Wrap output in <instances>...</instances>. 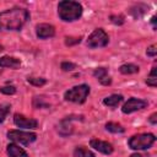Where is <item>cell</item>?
<instances>
[{
  "label": "cell",
  "instance_id": "obj_8",
  "mask_svg": "<svg viewBox=\"0 0 157 157\" xmlns=\"http://www.w3.org/2000/svg\"><path fill=\"white\" fill-rule=\"evenodd\" d=\"M13 123L16 126L22 128V129H37L38 128V121L33 118H27L22 114H15L13 115Z\"/></svg>",
  "mask_w": 157,
  "mask_h": 157
},
{
  "label": "cell",
  "instance_id": "obj_9",
  "mask_svg": "<svg viewBox=\"0 0 157 157\" xmlns=\"http://www.w3.org/2000/svg\"><path fill=\"white\" fill-rule=\"evenodd\" d=\"M36 34L39 39H47L55 34V28L49 23H39L36 26Z\"/></svg>",
  "mask_w": 157,
  "mask_h": 157
},
{
  "label": "cell",
  "instance_id": "obj_24",
  "mask_svg": "<svg viewBox=\"0 0 157 157\" xmlns=\"http://www.w3.org/2000/svg\"><path fill=\"white\" fill-rule=\"evenodd\" d=\"M75 67H76V65H75L74 63H69V61L61 63V69H63L64 71H72Z\"/></svg>",
  "mask_w": 157,
  "mask_h": 157
},
{
  "label": "cell",
  "instance_id": "obj_27",
  "mask_svg": "<svg viewBox=\"0 0 157 157\" xmlns=\"http://www.w3.org/2000/svg\"><path fill=\"white\" fill-rule=\"evenodd\" d=\"M37 101H39L38 104H34L36 108H43V107H48V103H44L43 102V97H34Z\"/></svg>",
  "mask_w": 157,
  "mask_h": 157
},
{
  "label": "cell",
  "instance_id": "obj_26",
  "mask_svg": "<svg viewBox=\"0 0 157 157\" xmlns=\"http://www.w3.org/2000/svg\"><path fill=\"white\" fill-rule=\"evenodd\" d=\"M147 55L148 56H156V54H157V45L156 44H152L151 47H148L147 48Z\"/></svg>",
  "mask_w": 157,
  "mask_h": 157
},
{
  "label": "cell",
  "instance_id": "obj_4",
  "mask_svg": "<svg viewBox=\"0 0 157 157\" xmlns=\"http://www.w3.org/2000/svg\"><path fill=\"white\" fill-rule=\"evenodd\" d=\"M156 141L153 134H139L134 135L129 140V147L132 150H146L150 148Z\"/></svg>",
  "mask_w": 157,
  "mask_h": 157
},
{
  "label": "cell",
  "instance_id": "obj_10",
  "mask_svg": "<svg viewBox=\"0 0 157 157\" xmlns=\"http://www.w3.org/2000/svg\"><path fill=\"white\" fill-rule=\"evenodd\" d=\"M90 145H91V147H93L94 150H97L98 152L104 153V155H110L113 152V146L107 141H102V140H98V139H92L90 141Z\"/></svg>",
  "mask_w": 157,
  "mask_h": 157
},
{
  "label": "cell",
  "instance_id": "obj_32",
  "mask_svg": "<svg viewBox=\"0 0 157 157\" xmlns=\"http://www.w3.org/2000/svg\"><path fill=\"white\" fill-rule=\"evenodd\" d=\"M2 49H4V48H2V45H0V52H2Z\"/></svg>",
  "mask_w": 157,
  "mask_h": 157
},
{
  "label": "cell",
  "instance_id": "obj_15",
  "mask_svg": "<svg viewBox=\"0 0 157 157\" xmlns=\"http://www.w3.org/2000/svg\"><path fill=\"white\" fill-rule=\"evenodd\" d=\"M120 102H123V96L121 94H112V96L105 97L103 99V104L104 105H108V107H112V108L118 107V104Z\"/></svg>",
  "mask_w": 157,
  "mask_h": 157
},
{
  "label": "cell",
  "instance_id": "obj_22",
  "mask_svg": "<svg viewBox=\"0 0 157 157\" xmlns=\"http://www.w3.org/2000/svg\"><path fill=\"white\" fill-rule=\"evenodd\" d=\"M10 112V105H0V123H2Z\"/></svg>",
  "mask_w": 157,
  "mask_h": 157
},
{
  "label": "cell",
  "instance_id": "obj_3",
  "mask_svg": "<svg viewBox=\"0 0 157 157\" xmlns=\"http://www.w3.org/2000/svg\"><path fill=\"white\" fill-rule=\"evenodd\" d=\"M90 93V86L87 85H78L75 86L72 88H70L69 91L65 92L64 98L67 102H72V103H83L87 98Z\"/></svg>",
  "mask_w": 157,
  "mask_h": 157
},
{
  "label": "cell",
  "instance_id": "obj_13",
  "mask_svg": "<svg viewBox=\"0 0 157 157\" xmlns=\"http://www.w3.org/2000/svg\"><path fill=\"white\" fill-rule=\"evenodd\" d=\"M7 155L9 157H28L27 152L15 144H10L7 146Z\"/></svg>",
  "mask_w": 157,
  "mask_h": 157
},
{
  "label": "cell",
  "instance_id": "obj_21",
  "mask_svg": "<svg viewBox=\"0 0 157 157\" xmlns=\"http://www.w3.org/2000/svg\"><path fill=\"white\" fill-rule=\"evenodd\" d=\"M27 81L31 83V85H33V86H43L45 82H47V80L45 78H43V77H28L27 78Z\"/></svg>",
  "mask_w": 157,
  "mask_h": 157
},
{
  "label": "cell",
  "instance_id": "obj_17",
  "mask_svg": "<svg viewBox=\"0 0 157 157\" xmlns=\"http://www.w3.org/2000/svg\"><path fill=\"white\" fill-rule=\"evenodd\" d=\"M74 156H75V157H96L92 151H90L88 148L82 147V146L76 147V148L74 150Z\"/></svg>",
  "mask_w": 157,
  "mask_h": 157
},
{
  "label": "cell",
  "instance_id": "obj_11",
  "mask_svg": "<svg viewBox=\"0 0 157 157\" xmlns=\"http://www.w3.org/2000/svg\"><path fill=\"white\" fill-rule=\"evenodd\" d=\"M93 76H94L102 85H104V86H108V85H110V82H112L110 76L108 75V71H107V69H104V67H98V69H96V70L93 71Z\"/></svg>",
  "mask_w": 157,
  "mask_h": 157
},
{
  "label": "cell",
  "instance_id": "obj_18",
  "mask_svg": "<svg viewBox=\"0 0 157 157\" xmlns=\"http://www.w3.org/2000/svg\"><path fill=\"white\" fill-rule=\"evenodd\" d=\"M119 71L124 75H130V74H136L139 72V66L134 64H124L119 67Z\"/></svg>",
  "mask_w": 157,
  "mask_h": 157
},
{
  "label": "cell",
  "instance_id": "obj_16",
  "mask_svg": "<svg viewBox=\"0 0 157 157\" xmlns=\"http://www.w3.org/2000/svg\"><path fill=\"white\" fill-rule=\"evenodd\" d=\"M147 10H148V7H147L146 5H144V4H137V5H135L134 7L130 9V13H131L135 18H139V17H141Z\"/></svg>",
  "mask_w": 157,
  "mask_h": 157
},
{
  "label": "cell",
  "instance_id": "obj_29",
  "mask_svg": "<svg viewBox=\"0 0 157 157\" xmlns=\"http://www.w3.org/2000/svg\"><path fill=\"white\" fill-rule=\"evenodd\" d=\"M150 123L153 124V125L157 123V113H153V114L150 117Z\"/></svg>",
  "mask_w": 157,
  "mask_h": 157
},
{
  "label": "cell",
  "instance_id": "obj_5",
  "mask_svg": "<svg viewBox=\"0 0 157 157\" xmlns=\"http://www.w3.org/2000/svg\"><path fill=\"white\" fill-rule=\"evenodd\" d=\"M7 137L13 142L27 146L36 141L37 135L34 132H28V131H22V130H10L7 132Z\"/></svg>",
  "mask_w": 157,
  "mask_h": 157
},
{
  "label": "cell",
  "instance_id": "obj_25",
  "mask_svg": "<svg viewBox=\"0 0 157 157\" xmlns=\"http://www.w3.org/2000/svg\"><path fill=\"white\" fill-rule=\"evenodd\" d=\"M110 21L115 25H123L124 23V16L123 15H119V16L113 15V16H110Z\"/></svg>",
  "mask_w": 157,
  "mask_h": 157
},
{
  "label": "cell",
  "instance_id": "obj_31",
  "mask_svg": "<svg viewBox=\"0 0 157 157\" xmlns=\"http://www.w3.org/2000/svg\"><path fill=\"white\" fill-rule=\"evenodd\" d=\"M130 157H142L141 155H139V153H134V155H131Z\"/></svg>",
  "mask_w": 157,
  "mask_h": 157
},
{
  "label": "cell",
  "instance_id": "obj_6",
  "mask_svg": "<svg viewBox=\"0 0 157 157\" xmlns=\"http://www.w3.org/2000/svg\"><path fill=\"white\" fill-rule=\"evenodd\" d=\"M108 42H109L108 34L102 28H97L90 34L87 39V45L90 48H102V47H105Z\"/></svg>",
  "mask_w": 157,
  "mask_h": 157
},
{
  "label": "cell",
  "instance_id": "obj_20",
  "mask_svg": "<svg viewBox=\"0 0 157 157\" xmlns=\"http://www.w3.org/2000/svg\"><path fill=\"white\" fill-rule=\"evenodd\" d=\"M146 83L151 87H156L157 86V75H156V67H152L150 75L147 76V80H146Z\"/></svg>",
  "mask_w": 157,
  "mask_h": 157
},
{
  "label": "cell",
  "instance_id": "obj_30",
  "mask_svg": "<svg viewBox=\"0 0 157 157\" xmlns=\"http://www.w3.org/2000/svg\"><path fill=\"white\" fill-rule=\"evenodd\" d=\"M151 22H152V25H153V28L156 29V16H153V17L151 18Z\"/></svg>",
  "mask_w": 157,
  "mask_h": 157
},
{
  "label": "cell",
  "instance_id": "obj_14",
  "mask_svg": "<svg viewBox=\"0 0 157 157\" xmlns=\"http://www.w3.org/2000/svg\"><path fill=\"white\" fill-rule=\"evenodd\" d=\"M70 121H71V119H70L69 117L60 121L59 128H58V131L60 132V135H63V136H67V135H70V134L72 132V125H71Z\"/></svg>",
  "mask_w": 157,
  "mask_h": 157
},
{
  "label": "cell",
  "instance_id": "obj_23",
  "mask_svg": "<svg viewBox=\"0 0 157 157\" xmlns=\"http://www.w3.org/2000/svg\"><path fill=\"white\" fill-rule=\"evenodd\" d=\"M0 91L4 94H15L16 93V87L15 86H4L0 88Z\"/></svg>",
  "mask_w": 157,
  "mask_h": 157
},
{
  "label": "cell",
  "instance_id": "obj_2",
  "mask_svg": "<svg viewBox=\"0 0 157 157\" xmlns=\"http://www.w3.org/2000/svg\"><path fill=\"white\" fill-rule=\"evenodd\" d=\"M58 13L63 21L72 22V21H76L81 17L82 6L77 1L64 0V1H60L58 5Z\"/></svg>",
  "mask_w": 157,
  "mask_h": 157
},
{
  "label": "cell",
  "instance_id": "obj_12",
  "mask_svg": "<svg viewBox=\"0 0 157 157\" xmlns=\"http://www.w3.org/2000/svg\"><path fill=\"white\" fill-rule=\"evenodd\" d=\"M21 65V60L13 56H1L0 58V67H10V69H17Z\"/></svg>",
  "mask_w": 157,
  "mask_h": 157
},
{
  "label": "cell",
  "instance_id": "obj_19",
  "mask_svg": "<svg viewBox=\"0 0 157 157\" xmlns=\"http://www.w3.org/2000/svg\"><path fill=\"white\" fill-rule=\"evenodd\" d=\"M105 129H107L108 131L113 132V134H121V132H124V128H123L120 124H118V123H112V121H109V123L105 124Z\"/></svg>",
  "mask_w": 157,
  "mask_h": 157
},
{
  "label": "cell",
  "instance_id": "obj_28",
  "mask_svg": "<svg viewBox=\"0 0 157 157\" xmlns=\"http://www.w3.org/2000/svg\"><path fill=\"white\" fill-rule=\"evenodd\" d=\"M69 39H72V40H65V43H66V45H71L72 43H80L81 42V38L78 37V38H69Z\"/></svg>",
  "mask_w": 157,
  "mask_h": 157
},
{
  "label": "cell",
  "instance_id": "obj_7",
  "mask_svg": "<svg viewBox=\"0 0 157 157\" xmlns=\"http://www.w3.org/2000/svg\"><path fill=\"white\" fill-rule=\"evenodd\" d=\"M147 105V102L144 101V99H140V98H130L128 99V102H125V104L123 105L121 110L124 114H130V113H134L136 110H140L142 108H145Z\"/></svg>",
  "mask_w": 157,
  "mask_h": 157
},
{
  "label": "cell",
  "instance_id": "obj_1",
  "mask_svg": "<svg viewBox=\"0 0 157 157\" xmlns=\"http://www.w3.org/2000/svg\"><path fill=\"white\" fill-rule=\"evenodd\" d=\"M29 18L26 9L12 7L0 12V31H20Z\"/></svg>",
  "mask_w": 157,
  "mask_h": 157
}]
</instances>
